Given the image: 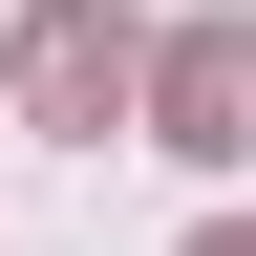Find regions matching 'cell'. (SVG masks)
<instances>
[{"instance_id":"1","label":"cell","mask_w":256,"mask_h":256,"mask_svg":"<svg viewBox=\"0 0 256 256\" xmlns=\"http://www.w3.org/2000/svg\"><path fill=\"white\" fill-rule=\"evenodd\" d=\"M128 107H150V43H128L107 0H43V22H22V128H86V150H107Z\"/></svg>"},{"instance_id":"2","label":"cell","mask_w":256,"mask_h":256,"mask_svg":"<svg viewBox=\"0 0 256 256\" xmlns=\"http://www.w3.org/2000/svg\"><path fill=\"white\" fill-rule=\"evenodd\" d=\"M150 150H192V171L256 150V22H192V43L150 64Z\"/></svg>"},{"instance_id":"3","label":"cell","mask_w":256,"mask_h":256,"mask_svg":"<svg viewBox=\"0 0 256 256\" xmlns=\"http://www.w3.org/2000/svg\"><path fill=\"white\" fill-rule=\"evenodd\" d=\"M192 256H256V214H214V235H192Z\"/></svg>"}]
</instances>
